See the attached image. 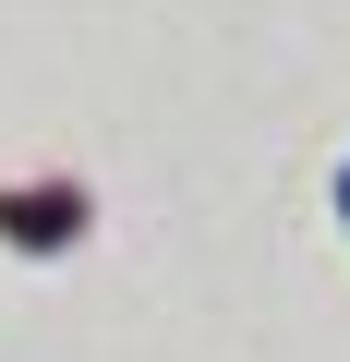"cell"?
<instances>
[{
	"mask_svg": "<svg viewBox=\"0 0 350 362\" xmlns=\"http://www.w3.org/2000/svg\"><path fill=\"white\" fill-rule=\"evenodd\" d=\"M338 230H350V169H338Z\"/></svg>",
	"mask_w": 350,
	"mask_h": 362,
	"instance_id": "obj_1",
	"label": "cell"
}]
</instances>
